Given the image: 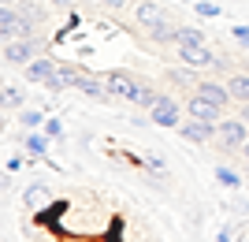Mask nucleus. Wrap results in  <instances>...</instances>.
<instances>
[{"mask_svg":"<svg viewBox=\"0 0 249 242\" xmlns=\"http://www.w3.org/2000/svg\"><path fill=\"white\" fill-rule=\"evenodd\" d=\"M45 119H49V116H45V112H37V108H30V112H22V116H19V123L26 127V130H41V127H45Z\"/></svg>","mask_w":249,"mask_h":242,"instance_id":"a211bd4d","label":"nucleus"},{"mask_svg":"<svg viewBox=\"0 0 249 242\" xmlns=\"http://www.w3.org/2000/svg\"><path fill=\"white\" fill-rule=\"evenodd\" d=\"M186 116L201 119V123H219V119H223V105H216V101H208V97H201V93H190Z\"/></svg>","mask_w":249,"mask_h":242,"instance_id":"6e6552de","label":"nucleus"},{"mask_svg":"<svg viewBox=\"0 0 249 242\" xmlns=\"http://www.w3.org/2000/svg\"><path fill=\"white\" fill-rule=\"evenodd\" d=\"M26 82L45 86L49 93H63L67 90V82H63V74H60V60H52V56H37V60L26 63Z\"/></svg>","mask_w":249,"mask_h":242,"instance_id":"f03ea898","label":"nucleus"},{"mask_svg":"<svg viewBox=\"0 0 249 242\" xmlns=\"http://www.w3.org/2000/svg\"><path fill=\"white\" fill-rule=\"evenodd\" d=\"M231 37H234L242 49H249V22H238V26H231Z\"/></svg>","mask_w":249,"mask_h":242,"instance_id":"4be33fe9","label":"nucleus"},{"mask_svg":"<svg viewBox=\"0 0 249 242\" xmlns=\"http://www.w3.org/2000/svg\"><path fill=\"white\" fill-rule=\"evenodd\" d=\"M134 22L145 34H153V30H164L167 26V15H164V8H160L156 0H142V4L134 8Z\"/></svg>","mask_w":249,"mask_h":242,"instance_id":"0eeeda50","label":"nucleus"},{"mask_svg":"<svg viewBox=\"0 0 249 242\" xmlns=\"http://www.w3.org/2000/svg\"><path fill=\"white\" fill-rule=\"evenodd\" d=\"M156 101H160V90H153V86H142V97H138V105H134V108H145V112H149Z\"/></svg>","mask_w":249,"mask_h":242,"instance_id":"6ab92c4d","label":"nucleus"},{"mask_svg":"<svg viewBox=\"0 0 249 242\" xmlns=\"http://www.w3.org/2000/svg\"><path fill=\"white\" fill-rule=\"evenodd\" d=\"M52 8H74V0H49Z\"/></svg>","mask_w":249,"mask_h":242,"instance_id":"bb28decb","label":"nucleus"},{"mask_svg":"<svg viewBox=\"0 0 249 242\" xmlns=\"http://www.w3.org/2000/svg\"><path fill=\"white\" fill-rule=\"evenodd\" d=\"M104 82H108V90H112L115 101H123V105H138V97H142V86L138 78H130L126 71H104Z\"/></svg>","mask_w":249,"mask_h":242,"instance_id":"7ed1b4c3","label":"nucleus"},{"mask_svg":"<svg viewBox=\"0 0 249 242\" xmlns=\"http://www.w3.org/2000/svg\"><path fill=\"white\" fill-rule=\"evenodd\" d=\"M238 108H242V119L249 123V101H246V105H238Z\"/></svg>","mask_w":249,"mask_h":242,"instance_id":"cd10ccee","label":"nucleus"},{"mask_svg":"<svg viewBox=\"0 0 249 242\" xmlns=\"http://www.w3.org/2000/svg\"><path fill=\"white\" fill-rule=\"evenodd\" d=\"M4 168H8V175H19V171H22V157H11Z\"/></svg>","mask_w":249,"mask_h":242,"instance_id":"b1692460","label":"nucleus"},{"mask_svg":"<svg viewBox=\"0 0 249 242\" xmlns=\"http://www.w3.org/2000/svg\"><path fill=\"white\" fill-rule=\"evenodd\" d=\"M190 45H205V34L197 26H175V49H190Z\"/></svg>","mask_w":249,"mask_h":242,"instance_id":"2eb2a0df","label":"nucleus"},{"mask_svg":"<svg viewBox=\"0 0 249 242\" xmlns=\"http://www.w3.org/2000/svg\"><path fill=\"white\" fill-rule=\"evenodd\" d=\"M216 242H234V231H231V227H223V231L216 235Z\"/></svg>","mask_w":249,"mask_h":242,"instance_id":"a878e982","label":"nucleus"},{"mask_svg":"<svg viewBox=\"0 0 249 242\" xmlns=\"http://www.w3.org/2000/svg\"><path fill=\"white\" fill-rule=\"evenodd\" d=\"M49 142H52V138L45 134V130H26V138H22V146H26V153H30L34 160L49 153Z\"/></svg>","mask_w":249,"mask_h":242,"instance_id":"ddd939ff","label":"nucleus"},{"mask_svg":"<svg viewBox=\"0 0 249 242\" xmlns=\"http://www.w3.org/2000/svg\"><path fill=\"white\" fill-rule=\"evenodd\" d=\"M178 60L182 67H194V71H208V67H219L223 60H216V53L208 45H190V49H178Z\"/></svg>","mask_w":249,"mask_h":242,"instance_id":"1a4fd4ad","label":"nucleus"},{"mask_svg":"<svg viewBox=\"0 0 249 242\" xmlns=\"http://www.w3.org/2000/svg\"><path fill=\"white\" fill-rule=\"evenodd\" d=\"M41 130H45V134L52 138V142H56V138H63V119L49 116V119H45V127H41Z\"/></svg>","mask_w":249,"mask_h":242,"instance_id":"412c9836","label":"nucleus"},{"mask_svg":"<svg viewBox=\"0 0 249 242\" xmlns=\"http://www.w3.org/2000/svg\"><path fill=\"white\" fill-rule=\"evenodd\" d=\"M178 134L186 138V142H197V146H205V142H212V138H216V123H201V119H182V123H178Z\"/></svg>","mask_w":249,"mask_h":242,"instance_id":"9b49d317","label":"nucleus"},{"mask_svg":"<svg viewBox=\"0 0 249 242\" xmlns=\"http://www.w3.org/2000/svg\"><path fill=\"white\" fill-rule=\"evenodd\" d=\"M242 157H246V164H249V142H246V146H242Z\"/></svg>","mask_w":249,"mask_h":242,"instance_id":"c85d7f7f","label":"nucleus"},{"mask_svg":"<svg viewBox=\"0 0 249 242\" xmlns=\"http://www.w3.org/2000/svg\"><path fill=\"white\" fill-rule=\"evenodd\" d=\"M194 93L208 97V101H216V105H223V108H227L231 101H234V97H231V90H227V82H212V78L197 82V86H194Z\"/></svg>","mask_w":249,"mask_h":242,"instance_id":"f8f14e48","label":"nucleus"},{"mask_svg":"<svg viewBox=\"0 0 249 242\" xmlns=\"http://www.w3.org/2000/svg\"><path fill=\"white\" fill-rule=\"evenodd\" d=\"M194 11L201 19H219L223 15V4H212V0H194Z\"/></svg>","mask_w":249,"mask_h":242,"instance_id":"f3484780","label":"nucleus"},{"mask_svg":"<svg viewBox=\"0 0 249 242\" xmlns=\"http://www.w3.org/2000/svg\"><path fill=\"white\" fill-rule=\"evenodd\" d=\"M227 90H231V97H234V105H246V101H249V74L234 71L227 78Z\"/></svg>","mask_w":249,"mask_h":242,"instance_id":"4468645a","label":"nucleus"},{"mask_svg":"<svg viewBox=\"0 0 249 242\" xmlns=\"http://www.w3.org/2000/svg\"><path fill=\"white\" fill-rule=\"evenodd\" d=\"M142 164H145L149 171H153V175H160V171H167V164H164V157H156V153H149L145 160H142Z\"/></svg>","mask_w":249,"mask_h":242,"instance_id":"5701e85b","label":"nucleus"},{"mask_svg":"<svg viewBox=\"0 0 249 242\" xmlns=\"http://www.w3.org/2000/svg\"><path fill=\"white\" fill-rule=\"evenodd\" d=\"M22 105V90H15L11 82H4V108H19Z\"/></svg>","mask_w":249,"mask_h":242,"instance_id":"aec40b11","label":"nucleus"},{"mask_svg":"<svg viewBox=\"0 0 249 242\" xmlns=\"http://www.w3.org/2000/svg\"><path fill=\"white\" fill-rule=\"evenodd\" d=\"M216 142H219L223 149H242V146L249 142V123H246L242 116H238V119H227V116H223V119L216 123Z\"/></svg>","mask_w":249,"mask_h":242,"instance_id":"20e7f679","label":"nucleus"},{"mask_svg":"<svg viewBox=\"0 0 249 242\" xmlns=\"http://www.w3.org/2000/svg\"><path fill=\"white\" fill-rule=\"evenodd\" d=\"M22 201H26V209L30 212H45V209H52V186L45 179H34L30 186L22 190Z\"/></svg>","mask_w":249,"mask_h":242,"instance_id":"9d476101","label":"nucleus"},{"mask_svg":"<svg viewBox=\"0 0 249 242\" xmlns=\"http://www.w3.org/2000/svg\"><path fill=\"white\" fill-rule=\"evenodd\" d=\"M216 179H219V186H227V190H238L242 186V175L234 168H223V164L216 168Z\"/></svg>","mask_w":249,"mask_h":242,"instance_id":"dca6fc26","label":"nucleus"},{"mask_svg":"<svg viewBox=\"0 0 249 242\" xmlns=\"http://www.w3.org/2000/svg\"><path fill=\"white\" fill-rule=\"evenodd\" d=\"M97 4H104L108 11H123L126 8V0H97Z\"/></svg>","mask_w":249,"mask_h":242,"instance_id":"393cba45","label":"nucleus"},{"mask_svg":"<svg viewBox=\"0 0 249 242\" xmlns=\"http://www.w3.org/2000/svg\"><path fill=\"white\" fill-rule=\"evenodd\" d=\"M37 49H41V41L37 37H11V41H4V63H15V67H26L30 60H37Z\"/></svg>","mask_w":249,"mask_h":242,"instance_id":"39448f33","label":"nucleus"},{"mask_svg":"<svg viewBox=\"0 0 249 242\" xmlns=\"http://www.w3.org/2000/svg\"><path fill=\"white\" fill-rule=\"evenodd\" d=\"M37 30V15L22 4H4L0 8V37L11 41V37H34Z\"/></svg>","mask_w":249,"mask_h":242,"instance_id":"f257e3e1","label":"nucleus"},{"mask_svg":"<svg viewBox=\"0 0 249 242\" xmlns=\"http://www.w3.org/2000/svg\"><path fill=\"white\" fill-rule=\"evenodd\" d=\"M178 116H182V112H178V101H175V97H167V93H160V101L149 108L153 127H164V130H178V123H182Z\"/></svg>","mask_w":249,"mask_h":242,"instance_id":"423d86ee","label":"nucleus"}]
</instances>
